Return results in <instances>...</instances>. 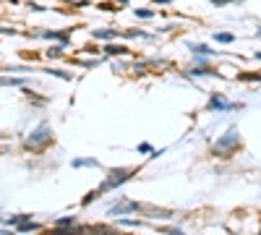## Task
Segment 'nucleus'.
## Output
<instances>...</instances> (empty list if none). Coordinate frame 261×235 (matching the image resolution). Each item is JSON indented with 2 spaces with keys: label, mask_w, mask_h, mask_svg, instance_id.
Returning a JSON list of instances; mask_svg holds the SVG:
<instances>
[{
  "label": "nucleus",
  "mask_w": 261,
  "mask_h": 235,
  "mask_svg": "<svg viewBox=\"0 0 261 235\" xmlns=\"http://www.w3.org/2000/svg\"><path fill=\"white\" fill-rule=\"evenodd\" d=\"M53 141V134H50V128L47 125H39L37 131L27 139V149H32V152H42L47 144Z\"/></svg>",
  "instance_id": "obj_1"
},
{
  "label": "nucleus",
  "mask_w": 261,
  "mask_h": 235,
  "mask_svg": "<svg viewBox=\"0 0 261 235\" xmlns=\"http://www.w3.org/2000/svg\"><path fill=\"white\" fill-rule=\"evenodd\" d=\"M238 146H241V136H238V131H227L220 141L214 144V152L222 154V157H230V152H235Z\"/></svg>",
  "instance_id": "obj_2"
},
{
  "label": "nucleus",
  "mask_w": 261,
  "mask_h": 235,
  "mask_svg": "<svg viewBox=\"0 0 261 235\" xmlns=\"http://www.w3.org/2000/svg\"><path fill=\"white\" fill-rule=\"evenodd\" d=\"M130 175V170H125V167H118V170H110V175H107V180L97 188V194H105V191H110V188H115V186H120V183H125Z\"/></svg>",
  "instance_id": "obj_3"
},
{
  "label": "nucleus",
  "mask_w": 261,
  "mask_h": 235,
  "mask_svg": "<svg viewBox=\"0 0 261 235\" xmlns=\"http://www.w3.org/2000/svg\"><path fill=\"white\" fill-rule=\"evenodd\" d=\"M81 235H113V230L105 225H81Z\"/></svg>",
  "instance_id": "obj_4"
},
{
  "label": "nucleus",
  "mask_w": 261,
  "mask_h": 235,
  "mask_svg": "<svg viewBox=\"0 0 261 235\" xmlns=\"http://www.w3.org/2000/svg\"><path fill=\"white\" fill-rule=\"evenodd\" d=\"M50 235H81V225H68V227H55Z\"/></svg>",
  "instance_id": "obj_5"
},
{
  "label": "nucleus",
  "mask_w": 261,
  "mask_h": 235,
  "mask_svg": "<svg viewBox=\"0 0 261 235\" xmlns=\"http://www.w3.org/2000/svg\"><path fill=\"white\" fill-rule=\"evenodd\" d=\"M141 212H146L149 217H170V212H165V209H154V206H141Z\"/></svg>",
  "instance_id": "obj_6"
},
{
  "label": "nucleus",
  "mask_w": 261,
  "mask_h": 235,
  "mask_svg": "<svg viewBox=\"0 0 261 235\" xmlns=\"http://www.w3.org/2000/svg\"><path fill=\"white\" fill-rule=\"evenodd\" d=\"M105 53H107V55H125L128 50H125L123 45H107V47H105Z\"/></svg>",
  "instance_id": "obj_7"
},
{
  "label": "nucleus",
  "mask_w": 261,
  "mask_h": 235,
  "mask_svg": "<svg viewBox=\"0 0 261 235\" xmlns=\"http://www.w3.org/2000/svg\"><path fill=\"white\" fill-rule=\"evenodd\" d=\"M209 108H212V110H214V108H220V110H227L230 105H227V102H225L222 97H212V102H209Z\"/></svg>",
  "instance_id": "obj_8"
},
{
  "label": "nucleus",
  "mask_w": 261,
  "mask_h": 235,
  "mask_svg": "<svg viewBox=\"0 0 261 235\" xmlns=\"http://www.w3.org/2000/svg\"><path fill=\"white\" fill-rule=\"evenodd\" d=\"M73 167H97V160H73Z\"/></svg>",
  "instance_id": "obj_9"
},
{
  "label": "nucleus",
  "mask_w": 261,
  "mask_h": 235,
  "mask_svg": "<svg viewBox=\"0 0 261 235\" xmlns=\"http://www.w3.org/2000/svg\"><path fill=\"white\" fill-rule=\"evenodd\" d=\"M115 32H110V29H99V32H94V37H99V39H107V37H113Z\"/></svg>",
  "instance_id": "obj_10"
},
{
  "label": "nucleus",
  "mask_w": 261,
  "mask_h": 235,
  "mask_svg": "<svg viewBox=\"0 0 261 235\" xmlns=\"http://www.w3.org/2000/svg\"><path fill=\"white\" fill-rule=\"evenodd\" d=\"M68 225H73L71 217H60V220H58V227H68Z\"/></svg>",
  "instance_id": "obj_11"
},
{
  "label": "nucleus",
  "mask_w": 261,
  "mask_h": 235,
  "mask_svg": "<svg viewBox=\"0 0 261 235\" xmlns=\"http://www.w3.org/2000/svg\"><path fill=\"white\" fill-rule=\"evenodd\" d=\"M47 55L50 58H60L63 55V47H53V50H47Z\"/></svg>",
  "instance_id": "obj_12"
},
{
  "label": "nucleus",
  "mask_w": 261,
  "mask_h": 235,
  "mask_svg": "<svg viewBox=\"0 0 261 235\" xmlns=\"http://www.w3.org/2000/svg\"><path fill=\"white\" fill-rule=\"evenodd\" d=\"M165 232H167V235H186V232L178 230V227H165Z\"/></svg>",
  "instance_id": "obj_13"
},
{
  "label": "nucleus",
  "mask_w": 261,
  "mask_h": 235,
  "mask_svg": "<svg viewBox=\"0 0 261 235\" xmlns=\"http://www.w3.org/2000/svg\"><path fill=\"white\" fill-rule=\"evenodd\" d=\"M217 42H232V34H217Z\"/></svg>",
  "instance_id": "obj_14"
},
{
  "label": "nucleus",
  "mask_w": 261,
  "mask_h": 235,
  "mask_svg": "<svg viewBox=\"0 0 261 235\" xmlns=\"http://www.w3.org/2000/svg\"><path fill=\"white\" fill-rule=\"evenodd\" d=\"M71 3H73V6H86L89 0H71Z\"/></svg>",
  "instance_id": "obj_15"
},
{
  "label": "nucleus",
  "mask_w": 261,
  "mask_h": 235,
  "mask_svg": "<svg viewBox=\"0 0 261 235\" xmlns=\"http://www.w3.org/2000/svg\"><path fill=\"white\" fill-rule=\"evenodd\" d=\"M214 6H225V3H230V0H212Z\"/></svg>",
  "instance_id": "obj_16"
},
{
  "label": "nucleus",
  "mask_w": 261,
  "mask_h": 235,
  "mask_svg": "<svg viewBox=\"0 0 261 235\" xmlns=\"http://www.w3.org/2000/svg\"><path fill=\"white\" fill-rule=\"evenodd\" d=\"M113 235H125V232H115V230H113Z\"/></svg>",
  "instance_id": "obj_17"
},
{
  "label": "nucleus",
  "mask_w": 261,
  "mask_h": 235,
  "mask_svg": "<svg viewBox=\"0 0 261 235\" xmlns=\"http://www.w3.org/2000/svg\"><path fill=\"white\" fill-rule=\"evenodd\" d=\"M258 235H261V232H258Z\"/></svg>",
  "instance_id": "obj_18"
}]
</instances>
